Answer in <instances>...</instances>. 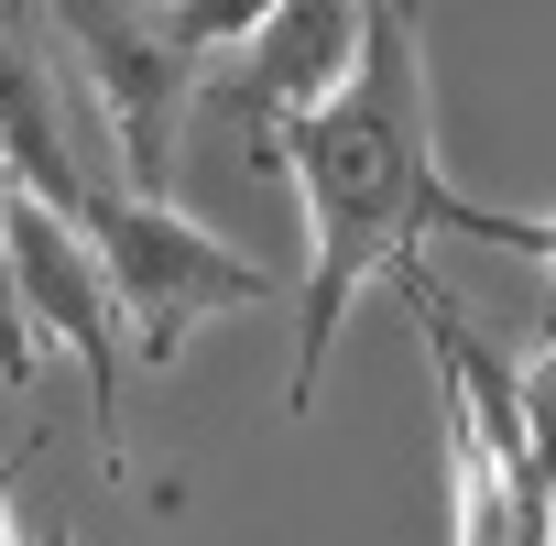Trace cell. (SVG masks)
Instances as JSON below:
<instances>
[{"label": "cell", "mask_w": 556, "mask_h": 546, "mask_svg": "<svg viewBox=\"0 0 556 546\" xmlns=\"http://www.w3.org/2000/svg\"><path fill=\"white\" fill-rule=\"evenodd\" d=\"M45 546H77V524H45Z\"/></svg>", "instance_id": "cell-8"}, {"label": "cell", "mask_w": 556, "mask_h": 546, "mask_svg": "<svg viewBox=\"0 0 556 546\" xmlns=\"http://www.w3.org/2000/svg\"><path fill=\"white\" fill-rule=\"evenodd\" d=\"M361 34H371V12H350V0H285V12H262V34L240 45V66L218 88V110L251 132L262 164H273V142H285L306 110H328L350 88Z\"/></svg>", "instance_id": "cell-4"}, {"label": "cell", "mask_w": 556, "mask_h": 546, "mask_svg": "<svg viewBox=\"0 0 556 546\" xmlns=\"http://www.w3.org/2000/svg\"><path fill=\"white\" fill-rule=\"evenodd\" d=\"M34 328H45V339H66V350L88 361V383H99V415H110V372H121V307H110V285H99L88 240H77L55 208H34V197L12 186V339H23V361H34ZM99 470H121V415H110V459H99Z\"/></svg>", "instance_id": "cell-5"}, {"label": "cell", "mask_w": 556, "mask_h": 546, "mask_svg": "<svg viewBox=\"0 0 556 546\" xmlns=\"http://www.w3.org/2000/svg\"><path fill=\"white\" fill-rule=\"evenodd\" d=\"M306 186V296H295V383L285 415H317V372L339 350V318L361 307L371 273L415 262V240L437 229V153H426V66H415V12L371 0L361 66L328 110H306L285 142H273Z\"/></svg>", "instance_id": "cell-1"}, {"label": "cell", "mask_w": 556, "mask_h": 546, "mask_svg": "<svg viewBox=\"0 0 556 546\" xmlns=\"http://www.w3.org/2000/svg\"><path fill=\"white\" fill-rule=\"evenodd\" d=\"M55 34L77 45L110 132H121V186L175 208V142H186V110H197V66L218 45H251L262 12H240V0H197V12H121V0H66Z\"/></svg>", "instance_id": "cell-2"}, {"label": "cell", "mask_w": 556, "mask_h": 546, "mask_svg": "<svg viewBox=\"0 0 556 546\" xmlns=\"http://www.w3.org/2000/svg\"><path fill=\"white\" fill-rule=\"evenodd\" d=\"M0 546H12V492H0Z\"/></svg>", "instance_id": "cell-9"}, {"label": "cell", "mask_w": 556, "mask_h": 546, "mask_svg": "<svg viewBox=\"0 0 556 546\" xmlns=\"http://www.w3.org/2000/svg\"><path fill=\"white\" fill-rule=\"evenodd\" d=\"M513 394H523V448H534V492L556 502V339H534L513 361Z\"/></svg>", "instance_id": "cell-7"}, {"label": "cell", "mask_w": 556, "mask_h": 546, "mask_svg": "<svg viewBox=\"0 0 556 546\" xmlns=\"http://www.w3.org/2000/svg\"><path fill=\"white\" fill-rule=\"evenodd\" d=\"M437 229H469V240L534 251V262L556 273V219H513V208H480V197H437ZM534 339H556V307H545V328H534Z\"/></svg>", "instance_id": "cell-6"}, {"label": "cell", "mask_w": 556, "mask_h": 546, "mask_svg": "<svg viewBox=\"0 0 556 546\" xmlns=\"http://www.w3.org/2000/svg\"><path fill=\"white\" fill-rule=\"evenodd\" d=\"M77 240H88V262H99L110 307L131 318V350H142V361H175L197 318L273 307V273H262V262H240L218 229H197L186 208H153V197H131V186H99V175H88Z\"/></svg>", "instance_id": "cell-3"}]
</instances>
